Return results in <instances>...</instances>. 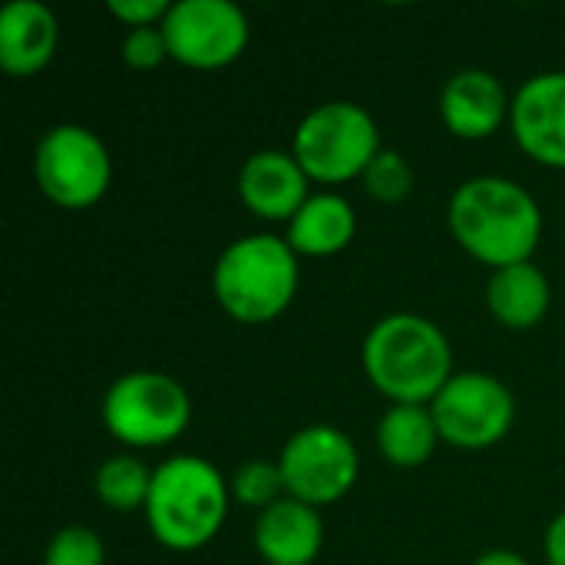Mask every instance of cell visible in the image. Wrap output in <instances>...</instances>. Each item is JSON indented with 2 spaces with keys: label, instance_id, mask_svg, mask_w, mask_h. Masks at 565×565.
<instances>
[{
  "label": "cell",
  "instance_id": "25",
  "mask_svg": "<svg viewBox=\"0 0 565 565\" xmlns=\"http://www.w3.org/2000/svg\"><path fill=\"white\" fill-rule=\"evenodd\" d=\"M543 553H546V563L550 565H565V513H559V516L546 526Z\"/></svg>",
  "mask_w": 565,
  "mask_h": 565
},
{
  "label": "cell",
  "instance_id": "23",
  "mask_svg": "<svg viewBox=\"0 0 565 565\" xmlns=\"http://www.w3.org/2000/svg\"><path fill=\"white\" fill-rule=\"evenodd\" d=\"M119 56L129 70H156L159 63L169 60V43L162 26H139V30H126L122 43H119Z\"/></svg>",
  "mask_w": 565,
  "mask_h": 565
},
{
  "label": "cell",
  "instance_id": "16",
  "mask_svg": "<svg viewBox=\"0 0 565 565\" xmlns=\"http://www.w3.org/2000/svg\"><path fill=\"white\" fill-rule=\"evenodd\" d=\"M358 235V215L354 205L338 192H318L311 195L298 215L288 222L285 242L295 248V255L308 258H331L344 252Z\"/></svg>",
  "mask_w": 565,
  "mask_h": 565
},
{
  "label": "cell",
  "instance_id": "15",
  "mask_svg": "<svg viewBox=\"0 0 565 565\" xmlns=\"http://www.w3.org/2000/svg\"><path fill=\"white\" fill-rule=\"evenodd\" d=\"M60 43V20L40 0H13L0 10V66L10 76H33L50 66Z\"/></svg>",
  "mask_w": 565,
  "mask_h": 565
},
{
  "label": "cell",
  "instance_id": "8",
  "mask_svg": "<svg viewBox=\"0 0 565 565\" xmlns=\"http://www.w3.org/2000/svg\"><path fill=\"white\" fill-rule=\"evenodd\" d=\"M285 490L315 510L344 500L361 473V454L354 440L334 424H308L288 437L278 454Z\"/></svg>",
  "mask_w": 565,
  "mask_h": 565
},
{
  "label": "cell",
  "instance_id": "17",
  "mask_svg": "<svg viewBox=\"0 0 565 565\" xmlns=\"http://www.w3.org/2000/svg\"><path fill=\"white\" fill-rule=\"evenodd\" d=\"M550 305H553L550 278L533 262L497 268L487 281V308L510 331L536 328L550 315Z\"/></svg>",
  "mask_w": 565,
  "mask_h": 565
},
{
  "label": "cell",
  "instance_id": "1",
  "mask_svg": "<svg viewBox=\"0 0 565 565\" xmlns=\"http://www.w3.org/2000/svg\"><path fill=\"white\" fill-rule=\"evenodd\" d=\"M447 225L470 258L497 271L533 262L543 238V209L516 179L473 175L450 195Z\"/></svg>",
  "mask_w": 565,
  "mask_h": 565
},
{
  "label": "cell",
  "instance_id": "12",
  "mask_svg": "<svg viewBox=\"0 0 565 565\" xmlns=\"http://www.w3.org/2000/svg\"><path fill=\"white\" fill-rule=\"evenodd\" d=\"M311 179L285 149H258L238 169V199L255 218L291 222L298 209L311 199Z\"/></svg>",
  "mask_w": 565,
  "mask_h": 565
},
{
  "label": "cell",
  "instance_id": "9",
  "mask_svg": "<svg viewBox=\"0 0 565 565\" xmlns=\"http://www.w3.org/2000/svg\"><path fill=\"white\" fill-rule=\"evenodd\" d=\"M430 414L440 440L457 450H487L500 444L516 420V401L510 387L483 371H463L447 381L434 397Z\"/></svg>",
  "mask_w": 565,
  "mask_h": 565
},
{
  "label": "cell",
  "instance_id": "21",
  "mask_svg": "<svg viewBox=\"0 0 565 565\" xmlns=\"http://www.w3.org/2000/svg\"><path fill=\"white\" fill-rule=\"evenodd\" d=\"M364 192L381 205H397L414 192V169L397 149H381L361 175Z\"/></svg>",
  "mask_w": 565,
  "mask_h": 565
},
{
  "label": "cell",
  "instance_id": "3",
  "mask_svg": "<svg viewBox=\"0 0 565 565\" xmlns=\"http://www.w3.org/2000/svg\"><path fill=\"white\" fill-rule=\"evenodd\" d=\"M228 503L232 490L222 470L202 457L182 454L152 470V490L142 513L159 546L172 553H195L218 536Z\"/></svg>",
  "mask_w": 565,
  "mask_h": 565
},
{
  "label": "cell",
  "instance_id": "19",
  "mask_svg": "<svg viewBox=\"0 0 565 565\" xmlns=\"http://www.w3.org/2000/svg\"><path fill=\"white\" fill-rule=\"evenodd\" d=\"M93 490H96V500L113 513L146 510L149 490H152V470L132 454H116L96 467Z\"/></svg>",
  "mask_w": 565,
  "mask_h": 565
},
{
  "label": "cell",
  "instance_id": "13",
  "mask_svg": "<svg viewBox=\"0 0 565 565\" xmlns=\"http://www.w3.org/2000/svg\"><path fill=\"white\" fill-rule=\"evenodd\" d=\"M513 113V96L490 70H460L440 89V119L457 139H490Z\"/></svg>",
  "mask_w": 565,
  "mask_h": 565
},
{
  "label": "cell",
  "instance_id": "11",
  "mask_svg": "<svg viewBox=\"0 0 565 565\" xmlns=\"http://www.w3.org/2000/svg\"><path fill=\"white\" fill-rule=\"evenodd\" d=\"M510 129L533 162L565 169V70L536 73L513 93Z\"/></svg>",
  "mask_w": 565,
  "mask_h": 565
},
{
  "label": "cell",
  "instance_id": "2",
  "mask_svg": "<svg viewBox=\"0 0 565 565\" xmlns=\"http://www.w3.org/2000/svg\"><path fill=\"white\" fill-rule=\"evenodd\" d=\"M367 381L391 404H434L454 377L450 338L424 315H384L361 344Z\"/></svg>",
  "mask_w": 565,
  "mask_h": 565
},
{
  "label": "cell",
  "instance_id": "5",
  "mask_svg": "<svg viewBox=\"0 0 565 565\" xmlns=\"http://www.w3.org/2000/svg\"><path fill=\"white\" fill-rule=\"evenodd\" d=\"M381 149V129L374 116L351 99H331L315 106L298 122L291 139L295 159L318 185H341L361 179Z\"/></svg>",
  "mask_w": 565,
  "mask_h": 565
},
{
  "label": "cell",
  "instance_id": "6",
  "mask_svg": "<svg viewBox=\"0 0 565 565\" xmlns=\"http://www.w3.org/2000/svg\"><path fill=\"white\" fill-rule=\"evenodd\" d=\"M103 427L132 450L175 444L192 420L189 391L162 371H129L103 394Z\"/></svg>",
  "mask_w": 565,
  "mask_h": 565
},
{
  "label": "cell",
  "instance_id": "4",
  "mask_svg": "<svg viewBox=\"0 0 565 565\" xmlns=\"http://www.w3.org/2000/svg\"><path fill=\"white\" fill-rule=\"evenodd\" d=\"M298 255L268 232L235 238L212 268V291L222 311L238 324H268L281 318L298 295Z\"/></svg>",
  "mask_w": 565,
  "mask_h": 565
},
{
  "label": "cell",
  "instance_id": "22",
  "mask_svg": "<svg viewBox=\"0 0 565 565\" xmlns=\"http://www.w3.org/2000/svg\"><path fill=\"white\" fill-rule=\"evenodd\" d=\"M43 565H106V543L89 526H63L46 543Z\"/></svg>",
  "mask_w": 565,
  "mask_h": 565
},
{
  "label": "cell",
  "instance_id": "10",
  "mask_svg": "<svg viewBox=\"0 0 565 565\" xmlns=\"http://www.w3.org/2000/svg\"><path fill=\"white\" fill-rule=\"evenodd\" d=\"M162 33L169 60L189 70H222L245 53L252 26L232 0H179L169 7Z\"/></svg>",
  "mask_w": 565,
  "mask_h": 565
},
{
  "label": "cell",
  "instance_id": "20",
  "mask_svg": "<svg viewBox=\"0 0 565 565\" xmlns=\"http://www.w3.org/2000/svg\"><path fill=\"white\" fill-rule=\"evenodd\" d=\"M228 490H232L235 503H242L245 510H255V513H265L268 507H275L288 497L278 460L275 463L271 460H245L228 477Z\"/></svg>",
  "mask_w": 565,
  "mask_h": 565
},
{
  "label": "cell",
  "instance_id": "26",
  "mask_svg": "<svg viewBox=\"0 0 565 565\" xmlns=\"http://www.w3.org/2000/svg\"><path fill=\"white\" fill-rule=\"evenodd\" d=\"M473 565H530L520 553H513V550H487V553H480Z\"/></svg>",
  "mask_w": 565,
  "mask_h": 565
},
{
  "label": "cell",
  "instance_id": "14",
  "mask_svg": "<svg viewBox=\"0 0 565 565\" xmlns=\"http://www.w3.org/2000/svg\"><path fill=\"white\" fill-rule=\"evenodd\" d=\"M255 553L265 565H311L324 546L321 510L285 497L255 520Z\"/></svg>",
  "mask_w": 565,
  "mask_h": 565
},
{
  "label": "cell",
  "instance_id": "7",
  "mask_svg": "<svg viewBox=\"0 0 565 565\" xmlns=\"http://www.w3.org/2000/svg\"><path fill=\"white\" fill-rule=\"evenodd\" d=\"M33 175L40 192L70 212L96 205L113 182V159L106 142L79 126V122H60L50 126L33 152Z\"/></svg>",
  "mask_w": 565,
  "mask_h": 565
},
{
  "label": "cell",
  "instance_id": "24",
  "mask_svg": "<svg viewBox=\"0 0 565 565\" xmlns=\"http://www.w3.org/2000/svg\"><path fill=\"white\" fill-rule=\"evenodd\" d=\"M106 7L129 30H139V26H156V23L162 26L172 3H166V0H109Z\"/></svg>",
  "mask_w": 565,
  "mask_h": 565
},
{
  "label": "cell",
  "instance_id": "18",
  "mask_svg": "<svg viewBox=\"0 0 565 565\" xmlns=\"http://www.w3.org/2000/svg\"><path fill=\"white\" fill-rule=\"evenodd\" d=\"M437 444L440 430L427 404H391L377 424V450L397 470L424 467Z\"/></svg>",
  "mask_w": 565,
  "mask_h": 565
}]
</instances>
